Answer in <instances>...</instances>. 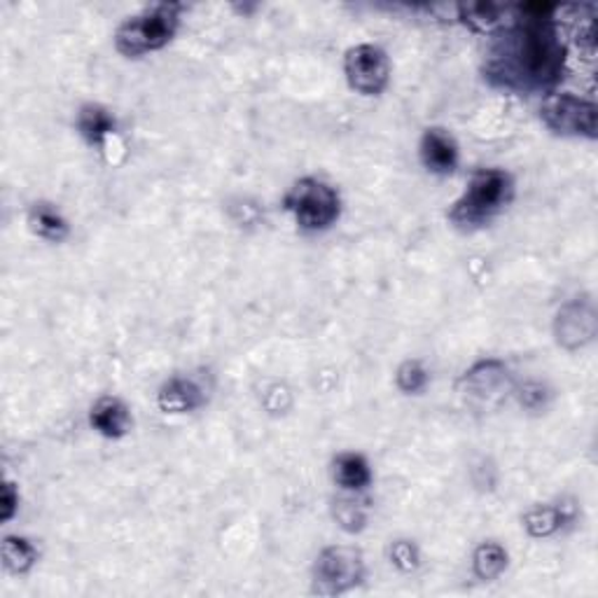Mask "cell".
Instances as JSON below:
<instances>
[{
  "mask_svg": "<svg viewBox=\"0 0 598 598\" xmlns=\"http://www.w3.org/2000/svg\"><path fill=\"white\" fill-rule=\"evenodd\" d=\"M522 17L502 30L486 57L484 73L512 91L552 89L565 68V45L555 26L557 5H519Z\"/></svg>",
  "mask_w": 598,
  "mask_h": 598,
  "instance_id": "1",
  "label": "cell"
},
{
  "mask_svg": "<svg viewBox=\"0 0 598 598\" xmlns=\"http://www.w3.org/2000/svg\"><path fill=\"white\" fill-rule=\"evenodd\" d=\"M514 199V180L502 169H482L472 173L465 192L453 201L449 220L461 229H475L506 211Z\"/></svg>",
  "mask_w": 598,
  "mask_h": 598,
  "instance_id": "2",
  "label": "cell"
},
{
  "mask_svg": "<svg viewBox=\"0 0 598 598\" xmlns=\"http://www.w3.org/2000/svg\"><path fill=\"white\" fill-rule=\"evenodd\" d=\"M180 5L160 3L124 20L115 30V50L127 59L146 57L166 47L180 26Z\"/></svg>",
  "mask_w": 598,
  "mask_h": 598,
  "instance_id": "3",
  "label": "cell"
},
{
  "mask_svg": "<svg viewBox=\"0 0 598 598\" xmlns=\"http://www.w3.org/2000/svg\"><path fill=\"white\" fill-rule=\"evenodd\" d=\"M283 207L299 229L325 232L339 220L341 199L335 187L321 178H299L283 199Z\"/></svg>",
  "mask_w": 598,
  "mask_h": 598,
  "instance_id": "4",
  "label": "cell"
},
{
  "mask_svg": "<svg viewBox=\"0 0 598 598\" xmlns=\"http://www.w3.org/2000/svg\"><path fill=\"white\" fill-rule=\"evenodd\" d=\"M365 557L356 547H325L311 571V589L321 596H341L363 585Z\"/></svg>",
  "mask_w": 598,
  "mask_h": 598,
  "instance_id": "5",
  "label": "cell"
},
{
  "mask_svg": "<svg viewBox=\"0 0 598 598\" xmlns=\"http://www.w3.org/2000/svg\"><path fill=\"white\" fill-rule=\"evenodd\" d=\"M540 120L549 132L571 138L594 140L598 136V110L594 101L575 94H547L540 105Z\"/></svg>",
  "mask_w": 598,
  "mask_h": 598,
  "instance_id": "6",
  "label": "cell"
},
{
  "mask_svg": "<svg viewBox=\"0 0 598 598\" xmlns=\"http://www.w3.org/2000/svg\"><path fill=\"white\" fill-rule=\"evenodd\" d=\"M514 390V379L502 360L489 358L465 370L461 376V393L475 407L489 409L500 404Z\"/></svg>",
  "mask_w": 598,
  "mask_h": 598,
  "instance_id": "7",
  "label": "cell"
},
{
  "mask_svg": "<svg viewBox=\"0 0 598 598\" xmlns=\"http://www.w3.org/2000/svg\"><path fill=\"white\" fill-rule=\"evenodd\" d=\"M344 75L353 91L363 97H379L390 80V61L382 47L356 45L344 57Z\"/></svg>",
  "mask_w": 598,
  "mask_h": 598,
  "instance_id": "8",
  "label": "cell"
},
{
  "mask_svg": "<svg viewBox=\"0 0 598 598\" xmlns=\"http://www.w3.org/2000/svg\"><path fill=\"white\" fill-rule=\"evenodd\" d=\"M598 333V311L594 299L582 295L565 302L555 319V339L565 351L585 349L596 339Z\"/></svg>",
  "mask_w": 598,
  "mask_h": 598,
  "instance_id": "9",
  "label": "cell"
},
{
  "mask_svg": "<svg viewBox=\"0 0 598 598\" xmlns=\"http://www.w3.org/2000/svg\"><path fill=\"white\" fill-rule=\"evenodd\" d=\"M459 20L470 26L472 30L484 36H500L502 30L512 28L519 17H522V10L519 5H494V3H470L459 5Z\"/></svg>",
  "mask_w": 598,
  "mask_h": 598,
  "instance_id": "10",
  "label": "cell"
},
{
  "mask_svg": "<svg viewBox=\"0 0 598 598\" xmlns=\"http://www.w3.org/2000/svg\"><path fill=\"white\" fill-rule=\"evenodd\" d=\"M207 404V390L192 376H171L157 393V407L164 414H192Z\"/></svg>",
  "mask_w": 598,
  "mask_h": 598,
  "instance_id": "11",
  "label": "cell"
},
{
  "mask_svg": "<svg viewBox=\"0 0 598 598\" xmlns=\"http://www.w3.org/2000/svg\"><path fill=\"white\" fill-rule=\"evenodd\" d=\"M421 162L437 176H449L459 166V146L447 129L431 127L423 132L419 144Z\"/></svg>",
  "mask_w": 598,
  "mask_h": 598,
  "instance_id": "12",
  "label": "cell"
},
{
  "mask_svg": "<svg viewBox=\"0 0 598 598\" xmlns=\"http://www.w3.org/2000/svg\"><path fill=\"white\" fill-rule=\"evenodd\" d=\"M89 423L99 435H103L108 439H122L132 431L134 419H132L129 407L124 404L120 398L105 396L91 407Z\"/></svg>",
  "mask_w": 598,
  "mask_h": 598,
  "instance_id": "13",
  "label": "cell"
},
{
  "mask_svg": "<svg viewBox=\"0 0 598 598\" xmlns=\"http://www.w3.org/2000/svg\"><path fill=\"white\" fill-rule=\"evenodd\" d=\"M26 223H28L30 232H34L36 236H40V239L50 241V244L66 241L68 234H71V225H68V220L64 217V213H61L57 207H52V203H47V201H36L34 207L28 209Z\"/></svg>",
  "mask_w": 598,
  "mask_h": 598,
  "instance_id": "14",
  "label": "cell"
},
{
  "mask_svg": "<svg viewBox=\"0 0 598 598\" xmlns=\"http://www.w3.org/2000/svg\"><path fill=\"white\" fill-rule=\"evenodd\" d=\"M117 122L108 108L99 103H87L77 113V132L91 148H103L105 140L115 134Z\"/></svg>",
  "mask_w": 598,
  "mask_h": 598,
  "instance_id": "15",
  "label": "cell"
},
{
  "mask_svg": "<svg viewBox=\"0 0 598 598\" xmlns=\"http://www.w3.org/2000/svg\"><path fill=\"white\" fill-rule=\"evenodd\" d=\"M333 477L344 491H365L372 484V468L365 456L346 451L335 459Z\"/></svg>",
  "mask_w": 598,
  "mask_h": 598,
  "instance_id": "16",
  "label": "cell"
},
{
  "mask_svg": "<svg viewBox=\"0 0 598 598\" xmlns=\"http://www.w3.org/2000/svg\"><path fill=\"white\" fill-rule=\"evenodd\" d=\"M0 557L3 565L14 575H26L40 559L38 547L34 540L24 538V535H5L3 545H0Z\"/></svg>",
  "mask_w": 598,
  "mask_h": 598,
  "instance_id": "17",
  "label": "cell"
},
{
  "mask_svg": "<svg viewBox=\"0 0 598 598\" xmlns=\"http://www.w3.org/2000/svg\"><path fill=\"white\" fill-rule=\"evenodd\" d=\"M508 563H510L508 549L489 540V543H482L475 549V555H472V573H475L477 580L482 582H494L508 571Z\"/></svg>",
  "mask_w": 598,
  "mask_h": 598,
  "instance_id": "18",
  "label": "cell"
},
{
  "mask_svg": "<svg viewBox=\"0 0 598 598\" xmlns=\"http://www.w3.org/2000/svg\"><path fill=\"white\" fill-rule=\"evenodd\" d=\"M565 522H569V514L557 506H538L524 514V528L531 538H549L563 528Z\"/></svg>",
  "mask_w": 598,
  "mask_h": 598,
  "instance_id": "19",
  "label": "cell"
},
{
  "mask_svg": "<svg viewBox=\"0 0 598 598\" xmlns=\"http://www.w3.org/2000/svg\"><path fill=\"white\" fill-rule=\"evenodd\" d=\"M396 384L404 396H419V393L428 388L431 374L426 367H423L421 360H404L396 372Z\"/></svg>",
  "mask_w": 598,
  "mask_h": 598,
  "instance_id": "20",
  "label": "cell"
},
{
  "mask_svg": "<svg viewBox=\"0 0 598 598\" xmlns=\"http://www.w3.org/2000/svg\"><path fill=\"white\" fill-rule=\"evenodd\" d=\"M390 563L396 565L398 571L409 573L419 569V549L414 543L409 540H396L390 545Z\"/></svg>",
  "mask_w": 598,
  "mask_h": 598,
  "instance_id": "21",
  "label": "cell"
},
{
  "mask_svg": "<svg viewBox=\"0 0 598 598\" xmlns=\"http://www.w3.org/2000/svg\"><path fill=\"white\" fill-rule=\"evenodd\" d=\"M337 522L344 531L349 533H356V531H363L365 528V522H367V514L356 508V502H339L337 506Z\"/></svg>",
  "mask_w": 598,
  "mask_h": 598,
  "instance_id": "22",
  "label": "cell"
},
{
  "mask_svg": "<svg viewBox=\"0 0 598 598\" xmlns=\"http://www.w3.org/2000/svg\"><path fill=\"white\" fill-rule=\"evenodd\" d=\"M20 510V489L17 484L5 482L3 491H0V522H12L14 514Z\"/></svg>",
  "mask_w": 598,
  "mask_h": 598,
  "instance_id": "23",
  "label": "cell"
},
{
  "mask_svg": "<svg viewBox=\"0 0 598 598\" xmlns=\"http://www.w3.org/2000/svg\"><path fill=\"white\" fill-rule=\"evenodd\" d=\"M519 400L526 409H540L547 402V388L538 382L526 384L522 390H519Z\"/></svg>",
  "mask_w": 598,
  "mask_h": 598,
  "instance_id": "24",
  "label": "cell"
}]
</instances>
